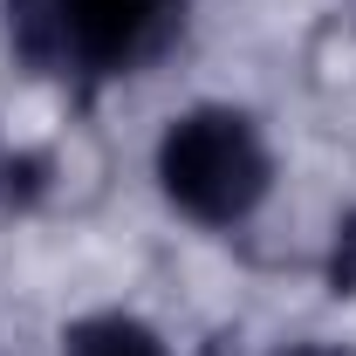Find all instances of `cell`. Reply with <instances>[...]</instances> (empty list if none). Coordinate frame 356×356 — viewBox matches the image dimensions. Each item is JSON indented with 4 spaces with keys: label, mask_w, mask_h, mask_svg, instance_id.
Segmentation results:
<instances>
[{
    "label": "cell",
    "mask_w": 356,
    "mask_h": 356,
    "mask_svg": "<svg viewBox=\"0 0 356 356\" xmlns=\"http://www.w3.org/2000/svg\"><path fill=\"white\" fill-rule=\"evenodd\" d=\"M158 185L185 220L199 226H240L274 185V158H267L261 131L247 110L226 103H199L172 117V131L158 137Z\"/></svg>",
    "instance_id": "6da1fadb"
},
{
    "label": "cell",
    "mask_w": 356,
    "mask_h": 356,
    "mask_svg": "<svg viewBox=\"0 0 356 356\" xmlns=\"http://www.w3.org/2000/svg\"><path fill=\"white\" fill-rule=\"evenodd\" d=\"M185 0H7L14 48L48 76H131L178 28Z\"/></svg>",
    "instance_id": "7a4b0ae2"
},
{
    "label": "cell",
    "mask_w": 356,
    "mask_h": 356,
    "mask_svg": "<svg viewBox=\"0 0 356 356\" xmlns=\"http://www.w3.org/2000/svg\"><path fill=\"white\" fill-rule=\"evenodd\" d=\"M62 356H172L137 315H89L62 336Z\"/></svg>",
    "instance_id": "3957f363"
},
{
    "label": "cell",
    "mask_w": 356,
    "mask_h": 356,
    "mask_svg": "<svg viewBox=\"0 0 356 356\" xmlns=\"http://www.w3.org/2000/svg\"><path fill=\"white\" fill-rule=\"evenodd\" d=\"M329 288L336 295H356V220L336 226V254H329Z\"/></svg>",
    "instance_id": "277c9868"
},
{
    "label": "cell",
    "mask_w": 356,
    "mask_h": 356,
    "mask_svg": "<svg viewBox=\"0 0 356 356\" xmlns=\"http://www.w3.org/2000/svg\"><path fill=\"white\" fill-rule=\"evenodd\" d=\"M281 356H350V350H329V343H302V350H281Z\"/></svg>",
    "instance_id": "5b68a950"
}]
</instances>
